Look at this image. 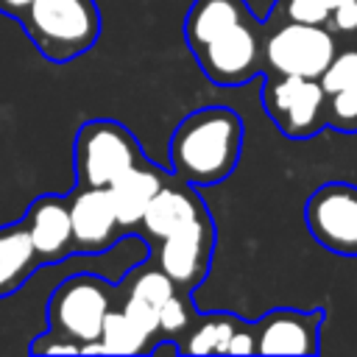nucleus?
I'll return each instance as SVG.
<instances>
[{
    "label": "nucleus",
    "mask_w": 357,
    "mask_h": 357,
    "mask_svg": "<svg viewBox=\"0 0 357 357\" xmlns=\"http://www.w3.org/2000/svg\"><path fill=\"white\" fill-rule=\"evenodd\" d=\"M337 50V36L326 25L268 20L262 22V73L321 78Z\"/></svg>",
    "instance_id": "obj_4"
},
{
    "label": "nucleus",
    "mask_w": 357,
    "mask_h": 357,
    "mask_svg": "<svg viewBox=\"0 0 357 357\" xmlns=\"http://www.w3.org/2000/svg\"><path fill=\"white\" fill-rule=\"evenodd\" d=\"M153 245H156V265L170 276L176 287L192 293L209 273V262L215 251V220L206 212Z\"/></svg>",
    "instance_id": "obj_9"
},
{
    "label": "nucleus",
    "mask_w": 357,
    "mask_h": 357,
    "mask_svg": "<svg viewBox=\"0 0 357 357\" xmlns=\"http://www.w3.org/2000/svg\"><path fill=\"white\" fill-rule=\"evenodd\" d=\"M324 310L276 307L254 324L259 354H318Z\"/></svg>",
    "instance_id": "obj_10"
},
{
    "label": "nucleus",
    "mask_w": 357,
    "mask_h": 357,
    "mask_svg": "<svg viewBox=\"0 0 357 357\" xmlns=\"http://www.w3.org/2000/svg\"><path fill=\"white\" fill-rule=\"evenodd\" d=\"M148 349H151L148 337L131 324V318L120 307H112L106 312L98 340L81 346V351H100V354H142Z\"/></svg>",
    "instance_id": "obj_17"
},
{
    "label": "nucleus",
    "mask_w": 357,
    "mask_h": 357,
    "mask_svg": "<svg viewBox=\"0 0 357 357\" xmlns=\"http://www.w3.org/2000/svg\"><path fill=\"white\" fill-rule=\"evenodd\" d=\"M243 137V120L229 106H204L190 112L170 137L173 176L192 187L220 184L240 162Z\"/></svg>",
    "instance_id": "obj_2"
},
{
    "label": "nucleus",
    "mask_w": 357,
    "mask_h": 357,
    "mask_svg": "<svg viewBox=\"0 0 357 357\" xmlns=\"http://www.w3.org/2000/svg\"><path fill=\"white\" fill-rule=\"evenodd\" d=\"M262 106L287 139H310L326 126V92L318 78L268 75Z\"/></svg>",
    "instance_id": "obj_7"
},
{
    "label": "nucleus",
    "mask_w": 357,
    "mask_h": 357,
    "mask_svg": "<svg viewBox=\"0 0 357 357\" xmlns=\"http://www.w3.org/2000/svg\"><path fill=\"white\" fill-rule=\"evenodd\" d=\"M324 114L326 126L343 134H357V92H329Z\"/></svg>",
    "instance_id": "obj_21"
},
{
    "label": "nucleus",
    "mask_w": 357,
    "mask_h": 357,
    "mask_svg": "<svg viewBox=\"0 0 357 357\" xmlns=\"http://www.w3.org/2000/svg\"><path fill=\"white\" fill-rule=\"evenodd\" d=\"M22 226H25L42 265L45 262H61L70 254H75L67 195L47 192V195L33 198L22 215Z\"/></svg>",
    "instance_id": "obj_12"
},
{
    "label": "nucleus",
    "mask_w": 357,
    "mask_h": 357,
    "mask_svg": "<svg viewBox=\"0 0 357 357\" xmlns=\"http://www.w3.org/2000/svg\"><path fill=\"white\" fill-rule=\"evenodd\" d=\"M139 159L137 137L117 120H86L73 142V170L81 187H109Z\"/></svg>",
    "instance_id": "obj_5"
},
{
    "label": "nucleus",
    "mask_w": 357,
    "mask_h": 357,
    "mask_svg": "<svg viewBox=\"0 0 357 357\" xmlns=\"http://www.w3.org/2000/svg\"><path fill=\"white\" fill-rule=\"evenodd\" d=\"M318 81L326 95L329 92H357V39L346 42L343 47L337 45L335 56L329 59V64Z\"/></svg>",
    "instance_id": "obj_19"
},
{
    "label": "nucleus",
    "mask_w": 357,
    "mask_h": 357,
    "mask_svg": "<svg viewBox=\"0 0 357 357\" xmlns=\"http://www.w3.org/2000/svg\"><path fill=\"white\" fill-rule=\"evenodd\" d=\"M31 351H33V354H81V346H78L75 340L64 337L61 332H56V329L47 326V332H42V335L31 343Z\"/></svg>",
    "instance_id": "obj_23"
},
{
    "label": "nucleus",
    "mask_w": 357,
    "mask_h": 357,
    "mask_svg": "<svg viewBox=\"0 0 357 357\" xmlns=\"http://www.w3.org/2000/svg\"><path fill=\"white\" fill-rule=\"evenodd\" d=\"M70 206V223H73V243L81 254H98L106 251L117 234H123L112 198L106 187H81L67 195Z\"/></svg>",
    "instance_id": "obj_11"
},
{
    "label": "nucleus",
    "mask_w": 357,
    "mask_h": 357,
    "mask_svg": "<svg viewBox=\"0 0 357 357\" xmlns=\"http://www.w3.org/2000/svg\"><path fill=\"white\" fill-rule=\"evenodd\" d=\"M47 61H73L100 36V11L95 0H33L17 17Z\"/></svg>",
    "instance_id": "obj_3"
},
{
    "label": "nucleus",
    "mask_w": 357,
    "mask_h": 357,
    "mask_svg": "<svg viewBox=\"0 0 357 357\" xmlns=\"http://www.w3.org/2000/svg\"><path fill=\"white\" fill-rule=\"evenodd\" d=\"M326 3L335 8V6H343V3H351V0H326Z\"/></svg>",
    "instance_id": "obj_25"
},
{
    "label": "nucleus",
    "mask_w": 357,
    "mask_h": 357,
    "mask_svg": "<svg viewBox=\"0 0 357 357\" xmlns=\"http://www.w3.org/2000/svg\"><path fill=\"white\" fill-rule=\"evenodd\" d=\"M206 212L209 209L201 201V195L195 192V187L181 181L178 176H173V178H165V184L151 198L139 229L145 231V237L159 243L162 237L178 231L181 226H187L190 220H195V218H201Z\"/></svg>",
    "instance_id": "obj_13"
},
{
    "label": "nucleus",
    "mask_w": 357,
    "mask_h": 357,
    "mask_svg": "<svg viewBox=\"0 0 357 357\" xmlns=\"http://www.w3.org/2000/svg\"><path fill=\"white\" fill-rule=\"evenodd\" d=\"M39 265L22 220L0 226V298L17 293Z\"/></svg>",
    "instance_id": "obj_15"
},
{
    "label": "nucleus",
    "mask_w": 357,
    "mask_h": 357,
    "mask_svg": "<svg viewBox=\"0 0 357 357\" xmlns=\"http://www.w3.org/2000/svg\"><path fill=\"white\" fill-rule=\"evenodd\" d=\"M33 0H0V11L8 14V17H20Z\"/></svg>",
    "instance_id": "obj_24"
},
{
    "label": "nucleus",
    "mask_w": 357,
    "mask_h": 357,
    "mask_svg": "<svg viewBox=\"0 0 357 357\" xmlns=\"http://www.w3.org/2000/svg\"><path fill=\"white\" fill-rule=\"evenodd\" d=\"M167 173L153 165L151 159H139L137 165H131L128 170H123L109 187V198H112V206H114V215H117V223L123 231H134L139 229L142 223V215L151 204V198L156 195V190L165 184Z\"/></svg>",
    "instance_id": "obj_14"
},
{
    "label": "nucleus",
    "mask_w": 357,
    "mask_h": 357,
    "mask_svg": "<svg viewBox=\"0 0 357 357\" xmlns=\"http://www.w3.org/2000/svg\"><path fill=\"white\" fill-rule=\"evenodd\" d=\"M184 42L218 86H240L262 73V22L245 0H195L184 17Z\"/></svg>",
    "instance_id": "obj_1"
},
{
    "label": "nucleus",
    "mask_w": 357,
    "mask_h": 357,
    "mask_svg": "<svg viewBox=\"0 0 357 357\" xmlns=\"http://www.w3.org/2000/svg\"><path fill=\"white\" fill-rule=\"evenodd\" d=\"M304 220L318 245L340 257H357V187L326 181L304 204Z\"/></svg>",
    "instance_id": "obj_8"
},
{
    "label": "nucleus",
    "mask_w": 357,
    "mask_h": 357,
    "mask_svg": "<svg viewBox=\"0 0 357 357\" xmlns=\"http://www.w3.org/2000/svg\"><path fill=\"white\" fill-rule=\"evenodd\" d=\"M117 287L95 273L64 279L47 298V326L75 340L78 346L98 340L106 312L114 307Z\"/></svg>",
    "instance_id": "obj_6"
},
{
    "label": "nucleus",
    "mask_w": 357,
    "mask_h": 357,
    "mask_svg": "<svg viewBox=\"0 0 357 357\" xmlns=\"http://www.w3.org/2000/svg\"><path fill=\"white\" fill-rule=\"evenodd\" d=\"M332 6L326 0H276L271 20L287 22H307V25H326Z\"/></svg>",
    "instance_id": "obj_20"
},
{
    "label": "nucleus",
    "mask_w": 357,
    "mask_h": 357,
    "mask_svg": "<svg viewBox=\"0 0 357 357\" xmlns=\"http://www.w3.org/2000/svg\"><path fill=\"white\" fill-rule=\"evenodd\" d=\"M243 318L231 312H198L192 326L178 337V354H229V343Z\"/></svg>",
    "instance_id": "obj_16"
},
{
    "label": "nucleus",
    "mask_w": 357,
    "mask_h": 357,
    "mask_svg": "<svg viewBox=\"0 0 357 357\" xmlns=\"http://www.w3.org/2000/svg\"><path fill=\"white\" fill-rule=\"evenodd\" d=\"M326 28H329L335 36H343L346 42H354V39H357V0L343 3V6H335V8L329 11Z\"/></svg>",
    "instance_id": "obj_22"
},
{
    "label": "nucleus",
    "mask_w": 357,
    "mask_h": 357,
    "mask_svg": "<svg viewBox=\"0 0 357 357\" xmlns=\"http://www.w3.org/2000/svg\"><path fill=\"white\" fill-rule=\"evenodd\" d=\"M195 318H198V310L190 298V290L176 287L167 296V301L159 307V337L156 340H178L192 326Z\"/></svg>",
    "instance_id": "obj_18"
}]
</instances>
